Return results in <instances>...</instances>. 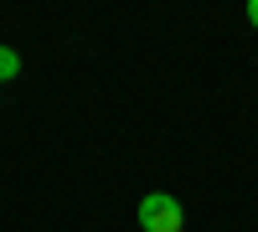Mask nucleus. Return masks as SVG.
Returning a JSON list of instances; mask_svg holds the SVG:
<instances>
[{
    "instance_id": "nucleus-1",
    "label": "nucleus",
    "mask_w": 258,
    "mask_h": 232,
    "mask_svg": "<svg viewBox=\"0 0 258 232\" xmlns=\"http://www.w3.org/2000/svg\"><path fill=\"white\" fill-rule=\"evenodd\" d=\"M135 217H140L145 232H186V206L170 196V191H150V196H140Z\"/></svg>"
},
{
    "instance_id": "nucleus-2",
    "label": "nucleus",
    "mask_w": 258,
    "mask_h": 232,
    "mask_svg": "<svg viewBox=\"0 0 258 232\" xmlns=\"http://www.w3.org/2000/svg\"><path fill=\"white\" fill-rule=\"evenodd\" d=\"M16 78H21V52L0 47V83H16Z\"/></svg>"
},
{
    "instance_id": "nucleus-3",
    "label": "nucleus",
    "mask_w": 258,
    "mask_h": 232,
    "mask_svg": "<svg viewBox=\"0 0 258 232\" xmlns=\"http://www.w3.org/2000/svg\"><path fill=\"white\" fill-rule=\"evenodd\" d=\"M248 26L258 31V0H248Z\"/></svg>"
}]
</instances>
